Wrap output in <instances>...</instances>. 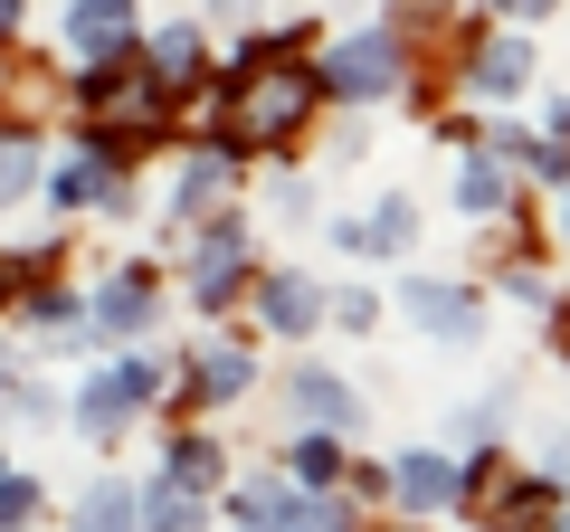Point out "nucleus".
Listing matches in <instances>:
<instances>
[{
	"instance_id": "5701e85b",
	"label": "nucleus",
	"mask_w": 570,
	"mask_h": 532,
	"mask_svg": "<svg viewBox=\"0 0 570 532\" xmlns=\"http://www.w3.org/2000/svg\"><path fill=\"white\" fill-rule=\"evenodd\" d=\"M142 513H153V523H190V494L181 485H142Z\"/></svg>"
},
{
	"instance_id": "393cba45",
	"label": "nucleus",
	"mask_w": 570,
	"mask_h": 532,
	"mask_svg": "<svg viewBox=\"0 0 570 532\" xmlns=\"http://www.w3.org/2000/svg\"><path fill=\"white\" fill-rule=\"evenodd\" d=\"M561 0H504V20H551Z\"/></svg>"
},
{
	"instance_id": "9d476101",
	"label": "nucleus",
	"mask_w": 570,
	"mask_h": 532,
	"mask_svg": "<svg viewBox=\"0 0 570 532\" xmlns=\"http://www.w3.org/2000/svg\"><path fill=\"white\" fill-rule=\"evenodd\" d=\"M266 324H276V333H314V324H324V286L276 276V286H266Z\"/></svg>"
},
{
	"instance_id": "f8f14e48",
	"label": "nucleus",
	"mask_w": 570,
	"mask_h": 532,
	"mask_svg": "<svg viewBox=\"0 0 570 532\" xmlns=\"http://www.w3.org/2000/svg\"><path fill=\"white\" fill-rule=\"evenodd\" d=\"M190 390H200V400H238V390H247V352H238V343H209Z\"/></svg>"
},
{
	"instance_id": "a878e982",
	"label": "nucleus",
	"mask_w": 570,
	"mask_h": 532,
	"mask_svg": "<svg viewBox=\"0 0 570 532\" xmlns=\"http://www.w3.org/2000/svg\"><path fill=\"white\" fill-rule=\"evenodd\" d=\"M0 29H20V0H0Z\"/></svg>"
},
{
	"instance_id": "b1692460",
	"label": "nucleus",
	"mask_w": 570,
	"mask_h": 532,
	"mask_svg": "<svg viewBox=\"0 0 570 532\" xmlns=\"http://www.w3.org/2000/svg\"><path fill=\"white\" fill-rule=\"evenodd\" d=\"M77 513H86V523H124V513H134V494H124V485H96Z\"/></svg>"
},
{
	"instance_id": "a211bd4d",
	"label": "nucleus",
	"mask_w": 570,
	"mask_h": 532,
	"mask_svg": "<svg viewBox=\"0 0 570 532\" xmlns=\"http://www.w3.org/2000/svg\"><path fill=\"white\" fill-rule=\"evenodd\" d=\"M29 181H39V152H29V144H0V209L20 200Z\"/></svg>"
},
{
	"instance_id": "2eb2a0df",
	"label": "nucleus",
	"mask_w": 570,
	"mask_h": 532,
	"mask_svg": "<svg viewBox=\"0 0 570 532\" xmlns=\"http://www.w3.org/2000/svg\"><path fill=\"white\" fill-rule=\"evenodd\" d=\"M142 314H153V305H142V276H124V286L96 305V324H105V333H142Z\"/></svg>"
},
{
	"instance_id": "f257e3e1",
	"label": "nucleus",
	"mask_w": 570,
	"mask_h": 532,
	"mask_svg": "<svg viewBox=\"0 0 570 532\" xmlns=\"http://www.w3.org/2000/svg\"><path fill=\"white\" fill-rule=\"evenodd\" d=\"M324 86H333V96H352V105L390 96V86H400V39H390V29H362V39H343V48L324 58Z\"/></svg>"
},
{
	"instance_id": "1a4fd4ad",
	"label": "nucleus",
	"mask_w": 570,
	"mask_h": 532,
	"mask_svg": "<svg viewBox=\"0 0 570 532\" xmlns=\"http://www.w3.org/2000/svg\"><path fill=\"white\" fill-rule=\"evenodd\" d=\"M238 266H247V228H228V219H219V228L200 238V305H219Z\"/></svg>"
},
{
	"instance_id": "9b49d317",
	"label": "nucleus",
	"mask_w": 570,
	"mask_h": 532,
	"mask_svg": "<svg viewBox=\"0 0 570 532\" xmlns=\"http://www.w3.org/2000/svg\"><path fill=\"white\" fill-rule=\"evenodd\" d=\"M314 96V77H285V86H266V96H247V115H238V134H285V124H295V105Z\"/></svg>"
},
{
	"instance_id": "20e7f679",
	"label": "nucleus",
	"mask_w": 570,
	"mask_h": 532,
	"mask_svg": "<svg viewBox=\"0 0 570 532\" xmlns=\"http://www.w3.org/2000/svg\"><path fill=\"white\" fill-rule=\"evenodd\" d=\"M409 324L438 333V343H475V324H485V314H475L466 286H409Z\"/></svg>"
},
{
	"instance_id": "ddd939ff",
	"label": "nucleus",
	"mask_w": 570,
	"mask_h": 532,
	"mask_svg": "<svg viewBox=\"0 0 570 532\" xmlns=\"http://www.w3.org/2000/svg\"><path fill=\"white\" fill-rule=\"evenodd\" d=\"M219 190H228V152H200V162L181 171V190H171V209H181V219H190V209H209V200H219Z\"/></svg>"
},
{
	"instance_id": "6e6552de",
	"label": "nucleus",
	"mask_w": 570,
	"mask_h": 532,
	"mask_svg": "<svg viewBox=\"0 0 570 532\" xmlns=\"http://www.w3.org/2000/svg\"><path fill=\"white\" fill-rule=\"evenodd\" d=\"M124 20H134V0H77V10H67V48H77V58H105V48L124 39Z\"/></svg>"
},
{
	"instance_id": "39448f33",
	"label": "nucleus",
	"mask_w": 570,
	"mask_h": 532,
	"mask_svg": "<svg viewBox=\"0 0 570 532\" xmlns=\"http://www.w3.org/2000/svg\"><path fill=\"white\" fill-rule=\"evenodd\" d=\"M333 238H343V247H352V257H400V247H409V238H419V209H409V200H400V190H390V200H381V209H371V219H343V228H333Z\"/></svg>"
},
{
	"instance_id": "7ed1b4c3",
	"label": "nucleus",
	"mask_w": 570,
	"mask_h": 532,
	"mask_svg": "<svg viewBox=\"0 0 570 532\" xmlns=\"http://www.w3.org/2000/svg\"><path fill=\"white\" fill-rule=\"evenodd\" d=\"M390 485H400V504H409V513H448L456 494H466V466H456V456H438V447H409Z\"/></svg>"
},
{
	"instance_id": "4468645a",
	"label": "nucleus",
	"mask_w": 570,
	"mask_h": 532,
	"mask_svg": "<svg viewBox=\"0 0 570 532\" xmlns=\"http://www.w3.org/2000/svg\"><path fill=\"white\" fill-rule=\"evenodd\" d=\"M228 513H247V523H295V494H285V485H238Z\"/></svg>"
},
{
	"instance_id": "f3484780",
	"label": "nucleus",
	"mask_w": 570,
	"mask_h": 532,
	"mask_svg": "<svg viewBox=\"0 0 570 532\" xmlns=\"http://www.w3.org/2000/svg\"><path fill=\"white\" fill-rule=\"evenodd\" d=\"M456 200H466V209H504V171H494V162H466V171H456Z\"/></svg>"
},
{
	"instance_id": "423d86ee",
	"label": "nucleus",
	"mask_w": 570,
	"mask_h": 532,
	"mask_svg": "<svg viewBox=\"0 0 570 532\" xmlns=\"http://www.w3.org/2000/svg\"><path fill=\"white\" fill-rule=\"evenodd\" d=\"M466 86H475V96H485V105L523 96V86H532V48H523V39H494L485 58H475V77H466Z\"/></svg>"
},
{
	"instance_id": "aec40b11",
	"label": "nucleus",
	"mask_w": 570,
	"mask_h": 532,
	"mask_svg": "<svg viewBox=\"0 0 570 532\" xmlns=\"http://www.w3.org/2000/svg\"><path fill=\"white\" fill-rule=\"evenodd\" d=\"M333 466H343V447H333V437H324V428H314V437H305V447H295V475H305V485H324V475H333Z\"/></svg>"
},
{
	"instance_id": "4be33fe9",
	"label": "nucleus",
	"mask_w": 570,
	"mask_h": 532,
	"mask_svg": "<svg viewBox=\"0 0 570 532\" xmlns=\"http://www.w3.org/2000/svg\"><path fill=\"white\" fill-rule=\"evenodd\" d=\"M29 513H39V485L29 475H0V523H29Z\"/></svg>"
},
{
	"instance_id": "412c9836",
	"label": "nucleus",
	"mask_w": 570,
	"mask_h": 532,
	"mask_svg": "<svg viewBox=\"0 0 570 532\" xmlns=\"http://www.w3.org/2000/svg\"><path fill=\"white\" fill-rule=\"evenodd\" d=\"M58 200L77 209V200H105V162H67L58 171Z\"/></svg>"
},
{
	"instance_id": "6ab92c4d",
	"label": "nucleus",
	"mask_w": 570,
	"mask_h": 532,
	"mask_svg": "<svg viewBox=\"0 0 570 532\" xmlns=\"http://www.w3.org/2000/svg\"><path fill=\"white\" fill-rule=\"evenodd\" d=\"M153 67H171V77H190V67H200V39H190V29H163V39H153Z\"/></svg>"
},
{
	"instance_id": "f03ea898",
	"label": "nucleus",
	"mask_w": 570,
	"mask_h": 532,
	"mask_svg": "<svg viewBox=\"0 0 570 532\" xmlns=\"http://www.w3.org/2000/svg\"><path fill=\"white\" fill-rule=\"evenodd\" d=\"M153 390H163V371H153V362H115L96 390H77V418H86V428H115V418H134Z\"/></svg>"
},
{
	"instance_id": "dca6fc26",
	"label": "nucleus",
	"mask_w": 570,
	"mask_h": 532,
	"mask_svg": "<svg viewBox=\"0 0 570 532\" xmlns=\"http://www.w3.org/2000/svg\"><path fill=\"white\" fill-rule=\"evenodd\" d=\"M209 475H219V456H209L200 437H181V447H171V485H181V494H200Z\"/></svg>"
},
{
	"instance_id": "0eeeda50",
	"label": "nucleus",
	"mask_w": 570,
	"mask_h": 532,
	"mask_svg": "<svg viewBox=\"0 0 570 532\" xmlns=\"http://www.w3.org/2000/svg\"><path fill=\"white\" fill-rule=\"evenodd\" d=\"M295 410H305L314 428H352V418H362V400L343 390V371H295Z\"/></svg>"
}]
</instances>
